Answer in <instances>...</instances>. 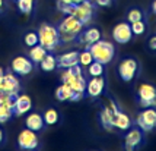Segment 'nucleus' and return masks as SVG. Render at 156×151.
<instances>
[{
	"mask_svg": "<svg viewBox=\"0 0 156 151\" xmlns=\"http://www.w3.org/2000/svg\"><path fill=\"white\" fill-rule=\"evenodd\" d=\"M3 5H5V2H3V0H0V10L3 9Z\"/></svg>",
	"mask_w": 156,
	"mask_h": 151,
	"instance_id": "38",
	"label": "nucleus"
},
{
	"mask_svg": "<svg viewBox=\"0 0 156 151\" xmlns=\"http://www.w3.org/2000/svg\"><path fill=\"white\" fill-rule=\"evenodd\" d=\"M83 27H85V25H83L77 18H75L73 15H67V16L60 22V25L57 27L60 41L72 43V41H75V40H77L79 34L83 31Z\"/></svg>",
	"mask_w": 156,
	"mask_h": 151,
	"instance_id": "1",
	"label": "nucleus"
},
{
	"mask_svg": "<svg viewBox=\"0 0 156 151\" xmlns=\"http://www.w3.org/2000/svg\"><path fill=\"white\" fill-rule=\"evenodd\" d=\"M48 51L42 47L41 44H37V46H34V47H29V59H31L34 63H40L41 60L45 57Z\"/></svg>",
	"mask_w": 156,
	"mask_h": 151,
	"instance_id": "21",
	"label": "nucleus"
},
{
	"mask_svg": "<svg viewBox=\"0 0 156 151\" xmlns=\"http://www.w3.org/2000/svg\"><path fill=\"white\" fill-rule=\"evenodd\" d=\"M38 41L42 47L45 48L47 51H53L54 48H57V46L60 44V37H58V31L57 27L50 25V24H41L38 31Z\"/></svg>",
	"mask_w": 156,
	"mask_h": 151,
	"instance_id": "3",
	"label": "nucleus"
},
{
	"mask_svg": "<svg viewBox=\"0 0 156 151\" xmlns=\"http://www.w3.org/2000/svg\"><path fill=\"white\" fill-rule=\"evenodd\" d=\"M143 130L137 126V128H130L127 129V134L124 137V148L127 151H134L143 144Z\"/></svg>",
	"mask_w": 156,
	"mask_h": 151,
	"instance_id": "8",
	"label": "nucleus"
},
{
	"mask_svg": "<svg viewBox=\"0 0 156 151\" xmlns=\"http://www.w3.org/2000/svg\"><path fill=\"white\" fill-rule=\"evenodd\" d=\"M5 74V72H3ZM3 74H0V89H2V84H3Z\"/></svg>",
	"mask_w": 156,
	"mask_h": 151,
	"instance_id": "37",
	"label": "nucleus"
},
{
	"mask_svg": "<svg viewBox=\"0 0 156 151\" xmlns=\"http://www.w3.org/2000/svg\"><path fill=\"white\" fill-rule=\"evenodd\" d=\"M3 139H5V134H3V130L0 129V144L3 142Z\"/></svg>",
	"mask_w": 156,
	"mask_h": 151,
	"instance_id": "36",
	"label": "nucleus"
},
{
	"mask_svg": "<svg viewBox=\"0 0 156 151\" xmlns=\"http://www.w3.org/2000/svg\"><path fill=\"white\" fill-rule=\"evenodd\" d=\"M96 6H101V7H107L112 3V0H95Z\"/></svg>",
	"mask_w": 156,
	"mask_h": 151,
	"instance_id": "32",
	"label": "nucleus"
},
{
	"mask_svg": "<svg viewBox=\"0 0 156 151\" xmlns=\"http://www.w3.org/2000/svg\"><path fill=\"white\" fill-rule=\"evenodd\" d=\"M88 48L94 56V60L102 63V65L111 63L115 56V47L112 46V43L107 41V40H98L96 43L90 44Z\"/></svg>",
	"mask_w": 156,
	"mask_h": 151,
	"instance_id": "2",
	"label": "nucleus"
},
{
	"mask_svg": "<svg viewBox=\"0 0 156 151\" xmlns=\"http://www.w3.org/2000/svg\"><path fill=\"white\" fill-rule=\"evenodd\" d=\"M105 89V79L104 75L102 76H92L89 79V82L86 84V92L90 98H96L104 92Z\"/></svg>",
	"mask_w": 156,
	"mask_h": 151,
	"instance_id": "13",
	"label": "nucleus"
},
{
	"mask_svg": "<svg viewBox=\"0 0 156 151\" xmlns=\"http://www.w3.org/2000/svg\"><path fill=\"white\" fill-rule=\"evenodd\" d=\"M130 27H131V32L133 35H142L146 32V24L143 21H137V22H133V24H130Z\"/></svg>",
	"mask_w": 156,
	"mask_h": 151,
	"instance_id": "31",
	"label": "nucleus"
},
{
	"mask_svg": "<svg viewBox=\"0 0 156 151\" xmlns=\"http://www.w3.org/2000/svg\"><path fill=\"white\" fill-rule=\"evenodd\" d=\"M94 12H95V5H94L90 0H83L82 3L73 6L72 13L70 15H73V16L77 18L83 25H86V24H89V22L92 21V18H94Z\"/></svg>",
	"mask_w": 156,
	"mask_h": 151,
	"instance_id": "5",
	"label": "nucleus"
},
{
	"mask_svg": "<svg viewBox=\"0 0 156 151\" xmlns=\"http://www.w3.org/2000/svg\"><path fill=\"white\" fill-rule=\"evenodd\" d=\"M15 101H16V96L9 94L6 91H0V104H5L6 107H9L10 110H13Z\"/></svg>",
	"mask_w": 156,
	"mask_h": 151,
	"instance_id": "23",
	"label": "nucleus"
},
{
	"mask_svg": "<svg viewBox=\"0 0 156 151\" xmlns=\"http://www.w3.org/2000/svg\"><path fill=\"white\" fill-rule=\"evenodd\" d=\"M20 89L19 79L15 76V74H3V84H2V89L0 91H6L9 94L18 96Z\"/></svg>",
	"mask_w": 156,
	"mask_h": 151,
	"instance_id": "14",
	"label": "nucleus"
},
{
	"mask_svg": "<svg viewBox=\"0 0 156 151\" xmlns=\"http://www.w3.org/2000/svg\"><path fill=\"white\" fill-rule=\"evenodd\" d=\"M60 2H63V3H67V5H72V6H75V5H79V3H82L83 0H60Z\"/></svg>",
	"mask_w": 156,
	"mask_h": 151,
	"instance_id": "34",
	"label": "nucleus"
},
{
	"mask_svg": "<svg viewBox=\"0 0 156 151\" xmlns=\"http://www.w3.org/2000/svg\"><path fill=\"white\" fill-rule=\"evenodd\" d=\"M23 43H25V46H28V47H34L37 44H40V41H38V34L34 32V31L27 32L25 37H23Z\"/></svg>",
	"mask_w": 156,
	"mask_h": 151,
	"instance_id": "29",
	"label": "nucleus"
},
{
	"mask_svg": "<svg viewBox=\"0 0 156 151\" xmlns=\"http://www.w3.org/2000/svg\"><path fill=\"white\" fill-rule=\"evenodd\" d=\"M137 101L144 107H156V88L152 84H142L137 89Z\"/></svg>",
	"mask_w": 156,
	"mask_h": 151,
	"instance_id": "6",
	"label": "nucleus"
},
{
	"mask_svg": "<svg viewBox=\"0 0 156 151\" xmlns=\"http://www.w3.org/2000/svg\"><path fill=\"white\" fill-rule=\"evenodd\" d=\"M77 38L88 48L90 44H94V43H96L98 40H101V31L95 27H90V28H88V29H85V31H82Z\"/></svg>",
	"mask_w": 156,
	"mask_h": 151,
	"instance_id": "17",
	"label": "nucleus"
},
{
	"mask_svg": "<svg viewBox=\"0 0 156 151\" xmlns=\"http://www.w3.org/2000/svg\"><path fill=\"white\" fill-rule=\"evenodd\" d=\"M152 12L156 15V0H153V3H152Z\"/></svg>",
	"mask_w": 156,
	"mask_h": 151,
	"instance_id": "35",
	"label": "nucleus"
},
{
	"mask_svg": "<svg viewBox=\"0 0 156 151\" xmlns=\"http://www.w3.org/2000/svg\"><path fill=\"white\" fill-rule=\"evenodd\" d=\"M149 48L152 51H156V35H153L149 40Z\"/></svg>",
	"mask_w": 156,
	"mask_h": 151,
	"instance_id": "33",
	"label": "nucleus"
},
{
	"mask_svg": "<svg viewBox=\"0 0 156 151\" xmlns=\"http://www.w3.org/2000/svg\"><path fill=\"white\" fill-rule=\"evenodd\" d=\"M13 117V110L6 107L5 104H0V123H6Z\"/></svg>",
	"mask_w": 156,
	"mask_h": 151,
	"instance_id": "28",
	"label": "nucleus"
},
{
	"mask_svg": "<svg viewBox=\"0 0 156 151\" xmlns=\"http://www.w3.org/2000/svg\"><path fill=\"white\" fill-rule=\"evenodd\" d=\"M92 62H94V56H92V53L89 51V48H85L83 51L79 53V65H80V66L88 68Z\"/></svg>",
	"mask_w": 156,
	"mask_h": 151,
	"instance_id": "26",
	"label": "nucleus"
},
{
	"mask_svg": "<svg viewBox=\"0 0 156 151\" xmlns=\"http://www.w3.org/2000/svg\"><path fill=\"white\" fill-rule=\"evenodd\" d=\"M75 94V91L70 88V85L66 82H61V85L55 89V98L58 101H72V97Z\"/></svg>",
	"mask_w": 156,
	"mask_h": 151,
	"instance_id": "20",
	"label": "nucleus"
},
{
	"mask_svg": "<svg viewBox=\"0 0 156 151\" xmlns=\"http://www.w3.org/2000/svg\"><path fill=\"white\" fill-rule=\"evenodd\" d=\"M25 125H27L28 129L38 132V130L44 129L45 122H44V117L41 116L40 113H31V115L27 116V119H25Z\"/></svg>",
	"mask_w": 156,
	"mask_h": 151,
	"instance_id": "19",
	"label": "nucleus"
},
{
	"mask_svg": "<svg viewBox=\"0 0 156 151\" xmlns=\"http://www.w3.org/2000/svg\"><path fill=\"white\" fill-rule=\"evenodd\" d=\"M88 74L90 76H102L104 75V65L99 62H96V60H94V62L88 66Z\"/></svg>",
	"mask_w": 156,
	"mask_h": 151,
	"instance_id": "27",
	"label": "nucleus"
},
{
	"mask_svg": "<svg viewBox=\"0 0 156 151\" xmlns=\"http://www.w3.org/2000/svg\"><path fill=\"white\" fill-rule=\"evenodd\" d=\"M137 72H139V63L133 57H127V59L121 60L118 65V75L124 82L133 81L136 78Z\"/></svg>",
	"mask_w": 156,
	"mask_h": 151,
	"instance_id": "7",
	"label": "nucleus"
},
{
	"mask_svg": "<svg viewBox=\"0 0 156 151\" xmlns=\"http://www.w3.org/2000/svg\"><path fill=\"white\" fill-rule=\"evenodd\" d=\"M32 109V100L31 97L27 94H19L16 96V101H15V109H13V115H25L29 110Z\"/></svg>",
	"mask_w": 156,
	"mask_h": 151,
	"instance_id": "15",
	"label": "nucleus"
},
{
	"mask_svg": "<svg viewBox=\"0 0 156 151\" xmlns=\"http://www.w3.org/2000/svg\"><path fill=\"white\" fill-rule=\"evenodd\" d=\"M40 144L38 141V135L35 130H31V129H23L20 130L19 137H18V145L20 148L23 150H35L37 147Z\"/></svg>",
	"mask_w": 156,
	"mask_h": 151,
	"instance_id": "9",
	"label": "nucleus"
},
{
	"mask_svg": "<svg viewBox=\"0 0 156 151\" xmlns=\"http://www.w3.org/2000/svg\"><path fill=\"white\" fill-rule=\"evenodd\" d=\"M40 65H41V69H42L44 72H51V70H54V69L57 68V57L53 55H50V53H47L45 57L40 62Z\"/></svg>",
	"mask_w": 156,
	"mask_h": 151,
	"instance_id": "22",
	"label": "nucleus"
},
{
	"mask_svg": "<svg viewBox=\"0 0 156 151\" xmlns=\"http://www.w3.org/2000/svg\"><path fill=\"white\" fill-rule=\"evenodd\" d=\"M118 110L117 107V104L111 100L104 109L101 110V115H99V120H101L102 126L105 128L107 130L112 129L114 126H112V120H114V115H115V111Z\"/></svg>",
	"mask_w": 156,
	"mask_h": 151,
	"instance_id": "12",
	"label": "nucleus"
},
{
	"mask_svg": "<svg viewBox=\"0 0 156 151\" xmlns=\"http://www.w3.org/2000/svg\"><path fill=\"white\" fill-rule=\"evenodd\" d=\"M18 7L22 13H31L34 9V0H18Z\"/></svg>",
	"mask_w": 156,
	"mask_h": 151,
	"instance_id": "30",
	"label": "nucleus"
},
{
	"mask_svg": "<svg viewBox=\"0 0 156 151\" xmlns=\"http://www.w3.org/2000/svg\"><path fill=\"white\" fill-rule=\"evenodd\" d=\"M136 125L143 132H150L156 128V107H144L137 115Z\"/></svg>",
	"mask_w": 156,
	"mask_h": 151,
	"instance_id": "4",
	"label": "nucleus"
},
{
	"mask_svg": "<svg viewBox=\"0 0 156 151\" xmlns=\"http://www.w3.org/2000/svg\"><path fill=\"white\" fill-rule=\"evenodd\" d=\"M15 2H18V0H15Z\"/></svg>",
	"mask_w": 156,
	"mask_h": 151,
	"instance_id": "39",
	"label": "nucleus"
},
{
	"mask_svg": "<svg viewBox=\"0 0 156 151\" xmlns=\"http://www.w3.org/2000/svg\"><path fill=\"white\" fill-rule=\"evenodd\" d=\"M112 126L120 130H127L131 128V119L129 115H126L124 111L118 109L114 115V120H112Z\"/></svg>",
	"mask_w": 156,
	"mask_h": 151,
	"instance_id": "18",
	"label": "nucleus"
},
{
	"mask_svg": "<svg viewBox=\"0 0 156 151\" xmlns=\"http://www.w3.org/2000/svg\"><path fill=\"white\" fill-rule=\"evenodd\" d=\"M137 21H143L142 9H139V7H131L129 12H127V22H129V24H133V22H137Z\"/></svg>",
	"mask_w": 156,
	"mask_h": 151,
	"instance_id": "24",
	"label": "nucleus"
},
{
	"mask_svg": "<svg viewBox=\"0 0 156 151\" xmlns=\"http://www.w3.org/2000/svg\"><path fill=\"white\" fill-rule=\"evenodd\" d=\"M112 38L118 44H127L133 38L131 27H130L129 22H120V24H117L115 27H114V29H112Z\"/></svg>",
	"mask_w": 156,
	"mask_h": 151,
	"instance_id": "11",
	"label": "nucleus"
},
{
	"mask_svg": "<svg viewBox=\"0 0 156 151\" xmlns=\"http://www.w3.org/2000/svg\"><path fill=\"white\" fill-rule=\"evenodd\" d=\"M10 68L13 70V74H18L20 76H25L28 74H31L32 72V69H34V62L31 60V59H28L25 56H18V57H15L12 63H10Z\"/></svg>",
	"mask_w": 156,
	"mask_h": 151,
	"instance_id": "10",
	"label": "nucleus"
},
{
	"mask_svg": "<svg viewBox=\"0 0 156 151\" xmlns=\"http://www.w3.org/2000/svg\"><path fill=\"white\" fill-rule=\"evenodd\" d=\"M42 117H44L45 125H55L58 122V111L55 109H48L47 111L42 115Z\"/></svg>",
	"mask_w": 156,
	"mask_h": 151,
	"instance_id": "25",
	"label": "nucleus"
},
{
	"mask_svg": "<svg viewBox=\"0 0 156 151\" xmlns=\"http://www.w3.org/2000/svg\"><path fill=\"white\" fill-rule=\"evenodd\" d=\"M77 63H79V51H67L57 56V66L61 69L73 68Z\"/></svg>",
	"mask_w": 156,
	"mask_h": 151,
	"instance_id": "16",
	"label": "nucleus"
}]
</instances>
